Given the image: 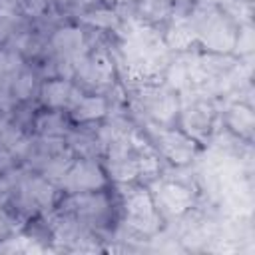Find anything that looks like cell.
<instances>
[{
	"label": "cell",
	"mask_w": 255,
	"mask_h": 255,
	"mask_svg": "<svg viewBox=\"0 0 255 255\" xmlns=\"http://www.w3.org/2000/svg\"><path fill=\"white\" fill-rule=\"evenodd\" d=\"M157 203L165 213L179 215L191 205V193L179 183H161L157 185Z\"/></svg>",
	"instance_id": "5"
},
{
	"label": "cell",
	"mask_w": 255,
	"mask_h": 255,
	"mask_svg": "<svg viewBox=\"0 0 255 255\" xmlns=\"http://www.w3.org/2000/svg\"><path fill=\"white\" fill-rule=\"evenodd\" d=\"M60 183L72 193H82V191L100 189L106 183V179H104L102 169L96 165V161L82 159V161H76L68 167V171Z\"/></svg>",
	"instance_id": "3"
},
{
	"label": "cell",
	"mask_w": 255,
	"mask_h": 255,
	"mask_svg": "<svg viewBox=\"0 0 255 255\" xmlns=\"http://www.w3.org/2000/svg\"><path fill=\"white\" fill-rule=\"evenodd\" d=\"M106 114V100L100 96L82 98L78 106H74V120L76 122H92Z\"/></svg>",
	"instance_id": "10"
},
{
	"label": "cell",
	"mask_w": 255,
	"mask_h": 255,
	"mask_svg": "<svg viewBox=\"0 0 255 255\" xmlns=\"http://www.w3.org/2000/svg\"><path fill=\"white\" fill-rule=\"evenodd\" d=\"M153 207V199L145 189H131L126 199L129 227L143 233H153L159 227V217L155 215Z\"/></svg>",
	"instance_id": "1"
},
{
	"label": "cell",
	"mask_w": 255,
	"mask_h": 255,
	"mask_svg": "<svg viewBox=\"0 0 255 255\" xmlns=\"http://www.w3.org/2000/svg\"><path fill=\"white\" fill-rule=\"evenodd\" d=\"M229 126L239 133H251L253 128V114L245 106H233L229 110Z\"/></svg>",
	"instance_id": "13"
},
{
	"label": "cell",
	"mask_w": 255,
	"mask_h": 255,
	"mask_svg": "<svg viewBox=\"0 0 255 255\" xmlns=\"http://www.w3.org/2000/svg\"><path fill=\"white\" fill-rule=\"evenodd\" d=\"M46 10V0H26L24 4V12L28 16H40Z\"/></svg>",
	"instance_id": "18"
},
{
	"label": "cell",
	"mask_w": 255,
	"mask_h": 255,
	"mask_svg": "<svg viewBox=\"0 0 255 255\" xmlns=\"http://www.w3.org/2000/svg\"><path fill=\"white\" fill-rule=\"evenodd\" d=\"M72 84L68 80H52L42 86V102L50 108H62L70 104V94H72Z\"/></svg>",
	"instance_id": "9"
},
{
	"label": "cell",
	"mask_w": 255,
	"mask_h": 255,
	"mask_svg": "<svg viewBox=\"0 0 255 255\" xmlns=\"http://www.w3.org/2000/svg\"><path fill=\"white\" fill-rule=\"evenodd\" d=\"M36 128L42 135H52V137H60L64 131H66V124L62 120L60 114H42L38 120H36Z\"/></svg>",
	"instance_id": "12"
},
{
	"label": "cell",
	"mask_w": 255,
	"mask_h": 255,
	"mask_svg": "<svg viewBox=\"0 0 255 255\" xmlns=\"http://www.w3.org/2000/svg\"><path fill=\"white\" fill-rule=\"evenodd\" d=\"M195 34L203 40V44L207 48L217 50V52H227L235 44V34L231 30L229 22L217 12H211L209 16L205 14L201 24L197 26Z\"/></svg>",
	"instance_id": "2"
},
{
	"label": "cell",
	"mask_w": 255,
	"mask_h": 255,
	"mask_svg": "<svg viewBox=\"0 0 255 255\" xmlns=\"http://www.w3.org/2000/svg\"><path fill=\"white\" fill-rule=\"evenodd\" d=\"M195 36H197V34H195V28H193L191 24H187V22H177V24H173L171 30L167 32V44H169L171 48L183 50V48H187V46L193 42Z\"/></svg>",
	"instance_id": "11"
},
{
	"label": "cell",
	"mask_w": 255,
	"mask_h": 255,
	"mask_svg": "<svg viewBox=\"0 0 255 255\" xmlns=\"http://www.w3.org/2000/svg\"><path fill=\"white\" fill-rule=\"evenodd\" d=\"M169 2L167 0H143L141 4V14L145 18H151V20H161L169 14Z\"/></svg>",
	"instance_id": "16"
},
{
	"label": "cell",
	"mask_w": 255,
	"mask_h": 255,
	"mask_svg": "<svg viewBox=\"0 0 255 255\" xmlns=\"http://www.w3.org/2000/svg\"><path fill=\"white\" fill-rule=\"evenodd\" d=\"M32 92H34V76H32V72L24 70V72H20L14 78V82H12V94H14V98L26 100V98L32 96Z\"/></svg>",
	"instance_id": "15"
},
{
	"label": "cell",
	"mask_w": 255,
	"mask_h": 255,
	"mask_svg": "<svg viewBox=\"0 0 255 255\" xmlns=\"http://www.w3.org/2000/svg\"><path fill=\"white\" fill-rule=\"evenodd\" d=\"M183 126L195 137H203V133L209 131V126H211V110L205 104L191 106L183 116Z\"/></svg>",
	"instance_id": "8"
},
{
	"label": "cell",
	"mask_w": 255,
	"mask_h": 255,
	"mask_svg": "<svg viewBox=\"0 0 255 255\" xmlns=\"http://www.w3.org/2000/svg\"><path fill=\"white\" fill-rule=\"evenodd\" d=\"M147 110L153 118L159 122H169L175 112H177V100L169 92H159V90H147Z\"/></svg>",
	"instance_id": "7"
},
{
	"label": "cell",
	"mask_w": 255,
	"mask_h": 255,
	"mask_svg": "<svg viewBox=\"0 0 255 255\" xmlns=\"http://www.w3.org/2000/svg\"><path fill=\"white\" fill-rule=\"evenodd\" d=\"M86 22L100 28H114L118 24V16L116 12H110V10H96L92 14H86Z\"/></svg>",
	"instance_id": "17"
},
{
	"label": "cell",
	"mask_w": 255,
	"mask_h": 255,
	"mask_svg": "<svg viewBox=\"0 0 255 255\" xmlns=\"http://www.w3.org/2000/svg\"><path fill=\"white\" fill-rule=\"evenodd\" d=\"M157 139H159V145H161L163 153L175 163H185L195 153L193 139H189L187 135H183L179 131H159Z\"/></svg>",
	"instance_id": "4"
},
{
	"label": "cell",
	"mask_w": 255,
	"mask_h": 255,
	"mask_svg": "<svg viewBox=\"0 0 255 255\" xmlns=\"http://www.w3.org/2000/svg\"><path fill=\"white\" fill-rule=\"evenodd\" d=\"M110 173L118 181H129L135 175H139L137 173V161L135 159H128V157L110 159Z\"/></svg>",
	"instance_id": "14"
},
{
	"label": "cell",
	"mask_w": 255,
	"mask_h": 255,
	"mask_svg": "<svg viewBox=\"0 0 255 255\" xmlns=\"http://www.w3.org/2000/svg\"><path fill=\"white\" fill-rule=\"evenodd\" d=\"M82 32L78 28H62L52 36V48L58 52L60 58L66 60H80V52H82Z\"/></svg>",
	"instance_id": "6"
}]
</instances>
